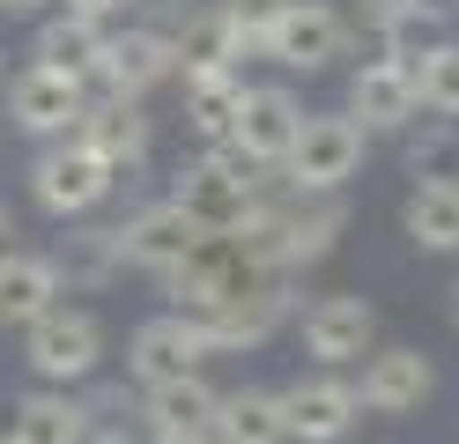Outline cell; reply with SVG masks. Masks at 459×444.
Instances as JSON below:
<instances>
[{"label":"cell","instance_id":"cell-1","mask_svg":"<svg viewBox=\"0 0 459 444\" xmlns=\"http://www.w3.org/2000/svg\"><path fill=\"white\" fill-rule=\"evenodd\" d=\"M260 193H267V186H260V170L245 163L238 141H208V156L170 178V200H178L208 237H230V230L252 215V200H260Z\"/></svg>","mask_w":459,"mask_h":444},{"label":"cell","instance_id":"cell-2","mask_svg":"<svg viewBox=\"0 0 459 444\" xmlns=\"http://www.w3.org/2000/svg\"><path fill=\"white\" fill-rule=\"evenodd\" d=\"M111 186H119V170H111L90 141H74V134H60V141H52L45 156L30 163V200L45 207L52 222H82V215H97Z\"/></svg>","mask_w":459,"mask_h":444},{"label":"cell","instance_id":"cell-3","mask_svg":"<svg viewBox=\"0 0 459 444\" xmlns=\"http://www.w3.org/2000/svg\"><path fill=\"white\" fill-rule=\"evenodd\" d=\"M363 126L349 111H304V126H297V148L281 156V186H297V193H341L349 178L363 170Z\"/></svg>","mask_w":459,"mask_h":444},{"label":"cell","instance_id":"cell-4","mask_svg":"<svg viewBox=\"0 0 459 444\" xmlns=\"http://www.w3.org/2000/svg\"><path fill=\"white\" fill-rule=\"evenodd\" d=\"M22 363H30L45 385H90L97 363H104V326L97 311H67L52 304L22 326Z\"/></svg>","mask_w":459,"mask_h":444},{"label":"cell","instance_id":"cell-5","mask_svg":"<svg viewBox=\"0 0 459 444\" xmlns=\"http://www.w3.org/2000/svg\"><path fill=\"white\" fill-rule=\"evenodd\" d=\"M252 52H267L274 67H290V74H319V67H333V59L349 52V15H341L333 0H290V8L252 38Z\"/></svg>","mask_w":459,"mask_h":444},{"label":"cell","instance_id":"cell-6","mask_svg":"<svg viewBox=\"0 0 459 444\" xmlns=\"http://www.w3.org/2000/svg\"><path fill=\"white\" fill-rule=\"evenodd\" d=\"M297 334H304V355L319 370H341V363H363V355L378 348V311H370V296H356V289L311 296Z\"/></svg>","mask_w":459,"mask_h":444},{"label":"cell","instance_id":"cell-7","mask_svg":"<svg viewBox=\"0 0 459 444\" xmlns=\"http://www.w3.org/2000/svg\"><path fill=\"white\" fill-rule=\"evenodd\" d=\"M82 111H90V82L82 74H60V67H22L8 82V118L22 134H38V141H60L82 126Z\"/></svg>","mask_w":459,"mask_h":444},{"label":"cell","instance_id":"cell-8","mask_svg":"<svg viewBox=\"0 0 459 444\" xmlns=\"http://www.w3.org/2000/svg\"><path fill=\"white\" fill-rule=\"evenodd\" d=\"M208 355H215L208 334H200L186 311H156V318H141V326H134V341H126V378H134V385L193 378Z\"/></svg>","mask_w":459,"mask_h":444},{"label":"cell","instance_id":"cell-9","mask_svg":"<svg viewBox=\"0 0 459 444\" xmlns=\"http://www.w3.org/2000/svg\"><path fill=\"white\" fill-rule=\"evenodd\" d=\"M297 126H304L297 89L260 82V89H245V104H238V126H230V141L245 148V163H252V170H281V156L297 148Z\"/></svg>","mask_w":459,"mask_h":444},{"label":"cell","instance_id":"cell-10","mask_svg":"<svg viewBox=\"0 0 459 444\" xmlns=\"http://www.w3.org/2000/svg\"><path fill=\"white\" fill-rule=\"evenodd\" d=\"M200 245H208V230H200V222H193L170 193H163V200H149L141 215H126V222H119V252H126V266H149V274H170V266L193 259Z\"/></svg>","mask_w":459,"mask_h":444},{"label":"cell","instance_id":"cell-11","mask_svg":"<svg viewBox=\"0 0 459 444\" xmlns=\"http://www.w3.org/2000/svg\"><path fill=\"white\" fill-rule=\"evenodd\" d=\"M281 414H290V444H341L356 430V414H363V393L349 378H297V385H281Z\"/></svg>","mask_w":459,"mask_h":444},{"label":"cell","instance_id":"cell-12","mask_svg":"<svg viewBox=\"0 0 459 444\" xmlns=\"http://www.w3.org/2000/svg\"><path fill=\"white\" fill-rule=\"evenodd\" d=\"M341 111H349L363 134H400V126L422 111V97H415V67H408V59H385V52L363 59V67L349 74V104H341Z\"/></svg>","mask_w":459,"mask_h":444},{"label":"cell","instance_id":"cell-13","mask_svg":"<svg viewBox=\"0 0 459 444\" xmlns=\"http://www.w3.org/2000/svg\"><path fill=\"white\" fill-rule=\"evenodd\" d=\"M178 74V59H170V30L141 22V30H119V38H104V59H97V89L104 97H149L156 82Z\"/></svg>","mask_w":459,"mask_h":444},{"label":"cell","instance_id":"cell-14","mask_svg":"<svg viewBox=\"0 0 459 444\" xmlns=\"http://www.w3.org/2000/svg\"><path fill=\"white\" fill-rule=\"evenodd\" d=\"M74 141H90L97 156L126 178V170H141V163H149L156 126H149V111H141V97H90V111H82Z\"/></svg>","mask_w":459,"mask_h":444},{"label":"cell","instance_id":"cell-15","mask_svg":"<svg viewBox=\"0 0 459 444\" xmlns=\"http://www.w3.org/2000/svg\"><path fill=\"white\" fill-rule=\"evenodd\" d=\"M215 407H222V393L208 378H163V385H141V422H149V437L156 444H186V437H200V430H215Z\"/></svg>","mask_w":459,"mask_h":444},{"label":"cell","instance_id":"cell-16","mask_svg":"<svg viewBox=\"0 0 459 444\" xmlns=\"http://www.w3.org/2000/svg\"><path fill=\"white\" fill-rule=\"evenodd\" d=\"M429 385H437V370H429L422 348H370L356 393H363L370 414H415L429 400Z\"/></svg>","mask_w":459,"mask_h":444},{"label":"cell","instance_id":"cell-17","mask_svg":"<svg viewBox=\"0 0 459 444\" xmlns=\"http://www.w3.org/2000/svg\"><path fill=\"white\" fill-rule=\"evenodd\" d=\"M281 318H290V282H252L245 296H230L215 318H200V334H208L215 355H238V348H260Z\"/></svg>","mask_w":459,"mask_h":444},{"label":"cell","instance_id":"cell-18","mask_svg":"<svg viewBox=\"0 0 459 444\" xmlns=\"http://www.w3.org/2000/svg\"><path fill=\"white\" fill-rule=\"evenodd\" d=\"M252 45H245V30L230 22V8L215 0V8H193L186 22H170V59H178V74H222V67H238Z\"/></svg>","mask_w":459,"mask_h":444},{"label":"cell","instance_id":"cell-19","mask_svg":"<svg viewBox=\"0 0 459 444\" xmlns=\"http://www.w3.org/2000/svg\"><path fill=\"white\" fill-rule=\"evenodd\" d=\"M104 38L111 30L97 22V15H52V22H38V38H30V67H60V74H82L90 82L97 74V59H104Z\"/></svg>","mask_w":459,"mask_h":444},{"label":"cell","instance_id":"cell-20","mask_svg":"<svg viewBox=\"0 0 459 444\" xmlns=\"http://www.w3.org/2000/svg\"><path fill=\"white\" fill-rule=\"evenodd\" d=\"M82 437H90V407H82L67 385H38V393L15 400L8 444H82Z\"/></svg>","mask_w":459,"mask_h":444},{"label":"cell","instance_id":"cell-21","mask_svg":"<svg viewBox=\"0 0 459 444\" xmlns=\"http://www.w3.org/2000/svg\"><path fill=\"white\" fill-rule=\"evenodd\" d=\"M400 230L415 252H459V178H422L400 200Z\"/></svg>","mask_w":459,"mask_h":444},{"label":"cell","instance_id":"cell-22","mask_svg":"<svg viewBox=\"0 0 459 444\" xmlns=\"http://www.w3.org/2000/svg\"><path fill=\"white\" fill-rule=\"evenodd\" d=\"M60 266H52V252H15L8 266H0V326H30L38 311L60 304Z\"/></svg>","mask_w":459,"mask_h":444},{"label":"cell","instance_id":"cell-23","mask_svg":"<svg viewBox=\"0 0 459 444\" xmlns=\"http://www.w3.org/2000/svg\"><path fill=\"white\" fill-rule=\"evenodd\" d=\"M215 437H222V444H290L281 393H267V385H238V393H222V407H215Z\"/></svg>","mask_w":459,"mask_h":444},{"label":"cell","instance_id":"cell-24","mask_svg":"<svg viewBox=\"0 0 459 444\" xmlns=\"http://www.w3.org/2000/svg\"><path fill=\"white\" fill-rule=\"evenodd\" d=\"M52 266H60V289H104V282L126 266V252H119V222H111V230H97V222L67 230L60 252H52Z\"/></svg>","mask_w":459,"mask_h":444},{"label":"cell","instance_id":"cell-25","mask_svg":"<svg viewBox=\"0 0 459 444\" xmlns=\"http://www.w3.org/2000/svg\"><path fill=\"white\" fill-rule=\"evenodd\" d=\"M400 170L415 178H459V118H437V111H415L408 126H400Z\"/></svg>","mask_w":459,"mask_h":444},{"label":"cell","instance_id":"cell-26","mask_svg":"<svg viewBox=\"0 0 459 444\" xmlns=\"http://www.w3.org/2000/svg\"><path fill=\"white\" fill-rule=\"evenodd\" d=\"M238 104H245L238 67H222V74H193V82H186V126H193L200 141H230V126H238Z\"/></svg>","mask_w":459,"mask_h":444},{"label":"cell","instance_id":"cell-27","mask_svg":"<svg viewBox=\"0 0 459 444\" xmlns=\"http://www.w3.org/2000/svg\"><path fill=\"white\" fill-rule=\"evenodd\" d=\"M415 97H422V111L459 118V38H437L415 59Z\"/></svg>","mask_w":459,"mask_h":444},{"label":"cell","instance_id":"cell-28","mask_svg":"<svg viewBox=\"0 0 459 444\" xmlns=\"http://www.w3.org/2000/svg\"><path fill=\"white\" fill-rule=\"evenodd\" d=\"M222 8H230V22H238V30H245V45H252L281 8H290V0H222Z\"/></svg>","mask_w":459,"mask_h":444},{"label":"cell","instance_id":"cell-29","mask_svg":"<svg viewBox=\"0 0 459 444\" xmlns=\"http://www.w3.org/2000/svg\"><path fill=\"white\" fill-rule=\"evenodd\" d=\"M82 407H90V422H126V414H134L126 385H90V400H82Z\"/></svg>","mask_w":459,"mask_h":444},{"label":"cell","instance_id":"cell-30","mask_svg":"<svg viewBox=\"0 0 459 444\" xmlns=\"http://www.w3.org/2000/svg\"><path fill=\"white\" fill-rule=\"evenodd\" d=\"M134 8H149L156 30H170V22H186V15H193V0H134Z\"/></svg>","mask_w":459,"mask_h":444},{"label":"cell","instance_id":"cell-31","mask_svg":"<svg viewBox=\"0 0 459 444\" xmlns=\"http://www.w3.org/2000/svg\"><path fill=\"white\" fill-rule=\"evenodd\" d=\"M67 8H74V15H97V22H111V15H126L134 0H67Z\"/></svg>","mask_w":459,"mask_h":444},{"label":"cell","instance_id":"cell-32","mask_svg":"<svg viewBox=\"0 0 459 444\" xmlns=\"http://www.w3.org/2000/svg\"><path fill=\"white\" fill-rule=\"evenodd\" d=\"M400 8H408V0H356V15H363L370 30H378V22H393Z\"/></svg>","mask_w":459,"mask_h":444},{"label":"cell","instance_id":"cell-33","mask_svg":"<svg viewBox=\"0 0 459 444\" xmlns=\"http://www.w3.org/2000/svg\"><path fill=\"white\" fill-rule=\"evenodd\" d=\"M82 444H141V437H126V422H90Z\"/></svg>","mask_w":459,"mask_h":444},{"label":"cell","instance_id":"cell-34","mask_svg":"<svg viewBox=\"0 0 459 444\" xmlns=\"http://www.w3.org/2000/svg\"><path fill=\"white\" fill-rule=\"evenodd\" d=\"M15 252H22V245H15V222H8V207H0V266H8Z\"/></svg>","mask_w":459,"mask_h":444},{"label":"cell","instance_id":"cell-35","mask_svg":"<svg viewBox=\"0 0 459 444\" xmlns=\"http://www.w3.org/2000/svg\"><path fill=\"white\" fill-rule=\"evenodd\" d=\"M45 0H0V15H38Z\"/></svg>","mask_w":459,"mask_h":444},{"label":"cell","instance_id":"cell-36","mask_svg":"<svg viewBox=\"0 0 459 444\" xmlns=\"http://www.w3.org/2000/svg\"><path fill=\"white\" fill-rule=\"evenodd\" d=\"M445 318H452V334H459V282L445 289Z\"/></svg>","mask_w":459,"mask_h":444},{"label":"cell","instance_id":"cell-37","mask_svg":"<svg viewBox=\"0 0 459 444\" xmlns=\"http://www.w3.org/2000/svg\"><path fill=\"white\" fill-rule=\"evenodd\" d=\"M186 444H222V437H215V430H200V437H186Z\"/></svg>","mask_w":459,"mask_h":444}]
</instances>
